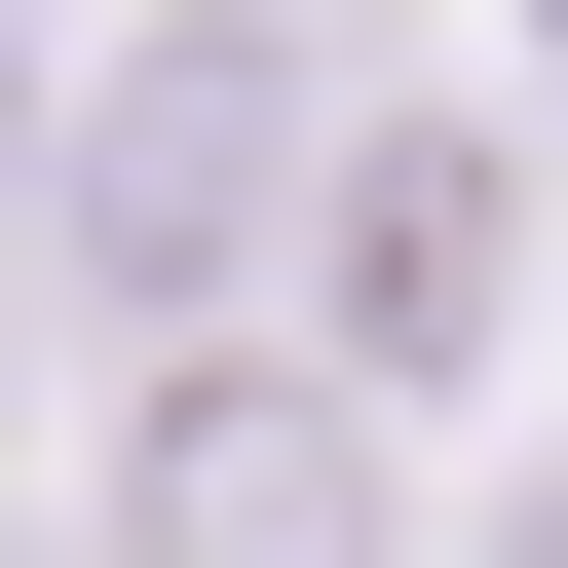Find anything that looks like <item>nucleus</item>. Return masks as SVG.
I'll return each instance as SVG.
<instances>
[{
    "instance_id": "nucleus-1",
    "label": "nucleus",
    "mask_w": 568,
    "mask_h": 568,
    "mask_svg": "<svg viewBox=\"0 0 568 568\" xmlns=\"http://www.w3.org/2000/svg\"><path fill=\"white\" fill-rule=\"evenodd\" d=\"M114 568H379V417L342 379H152L114 417Z\"/></svg>"
},
{
    "instance_id": "nucleus-2",
    "label": "nucleus",
    "mask_w": 568,
    "mask_h": 568,
    "mask_svg": "<svg viewBox=\"0 0 568 568\" xmlns=\"http://www.w3.org/2000/svg\"><path fill=\"white\" fill-rule=\"evenodd\" d=\"M265 152H304V39H152V77L77 114V265H114V304H190V265L265 227Z\"/></svg>"
},
{
    "instance_id": "nucleus-3",
    "label": "nucleus",
    "mask_w": 568,
    "mask_h": 568,
    "mask_svg": "<svg viewBox=\"0 0 568 568\" xmlns=\"http://www.w3.org/2000/svg\"><path fill=\"white\" fill-rule=\"evenodd\" d=\"M493 342V152H342V379H455Z\"/></svg>"
},
{
    "instance_id": "nucleus-4",
    "label": "nucleus",
    "mask_w": 568,
    "mask_h": 568,
    "mask_svg": "<svg viewBox=\"0 0 568 568\" xmlns=\"http://www.w3.org/2000/svg\"><path fill=\"white\" fill-rule=\"evenodd\" d=\"M530 568H568V493H530Z\"/></svg>"
}]
</instances>
